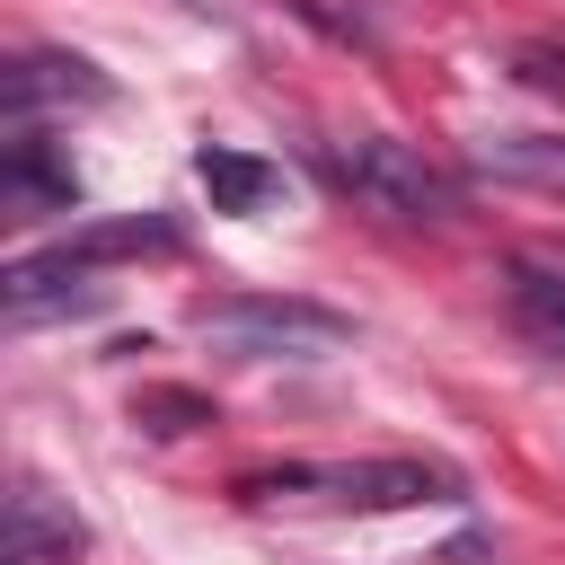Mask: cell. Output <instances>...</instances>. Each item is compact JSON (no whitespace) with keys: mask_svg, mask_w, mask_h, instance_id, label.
Listing matches in <instances>:
<instances>
[{"mask_svg":"<svg viewBox=\"0 0 565 565\" xmlns=\"http://www.w3.org/2000/svg\"><path fill=\"white\" fill-rule=\"evenodd\" d=\"M79 547H88L79 512L53 503V486L18 477V494H9V565H71Z\"/></svg>","mask_w":565,"mask_h":565,"instance_id":"cell-4","label":"cell"},{"mask_svg":"<svg viewBox=\"0 0 565 565\" xmlns=\"http://www.w3.org/2000/svg\"><path fill=\"white\" fill-rule=\"evenodd\" d=\"M494 177H530V185H565V141H539V132H503L477 150Z\"/></svg>","mask_w":565,"mask_h":565,"instance_id":"cell-9","label":"cell"},{"mask_svg":"<svg viewBox=\"0 0 565 565\" xmlns=\"http://www.w3.org/2000/svg\"><path fill=\"white\" fill-rule=\"evenodd\" d=\"M194 327L212 335V344H230V353H327V344H344L353 335V318L344 309H327V300H274V291H247V300H203L194 309Z\"/></svg>","mask_w":565,"mask_h":565,"instance_id":"cell-3","label":"cell"},{"mask_svg":"<svg viewBox=\"0 0 565 565\" xmlns=\"http://www.w3.org/2000/svg\"><path fill=\"white\" fill-rule=\"evenodd\" d=\"M512 318L539 353H565V274L547 265H512Z\"/></svg>","mask_w":565,"mask_h":565,"instance_id":"cell-8","label":"cell"},{"mask_svg":"<svg viewBox=\"0 0 565 565\" xmlns=\"http://www.w3.org/2000/svg\"><path fill=\"white\" fill-rule=\"evenodd\" d=\"M318 168H327L344 194H362L371 212H388V221H450V212H459L450 177H441L415 141H388V132L335 141V150H318Z\"/></svg>","mask_w":565,"mask_h":565,"instance_id":"cell-1","label":"cell"},{"mask_svg":"<svg viewBox=\"0 0 565 565\" xmlns=\"http://www.w3.org/2000/svg\"><path fill=\"white\" fill-rule=\"evenodd\" d=\"M238 494H247V503H274V494H327V503L388 512V503H459V477L433 468V459H362V468H274V477H247Z\"/></svg>","mask_w":565,"mask_h":565,"instance_id":"cell-2","label":"cell"},{"mask_svg":"<svg viewBox=\"0 0 565 565\" xmlns=\"http://www.w3.org/2000/svg\"><path fill=\"white\" fill-rule=\"evenodd\" d=\"M132 415H141L150 433H194V424H212V406H203L194 388H150V397L132 406Z\"/></svg>","mask_w":565,"mask_h":565,"instance_id":"cell-10","label":"cell"},{"mask_svg":"<svg viewBox=\"0 0 565 565\" xmlns=\"http://www.w3.org/2000/svg\"><path fill=\"white\" fill-rule=\"evenodd\" d=\"M0 185H9V212H71V203H79V177H71L62 159H44V132H26V124H18V141H9Z\"/></svg>","mask_w":565,"mask_h":565,"instance_id":"cell-6","label":"cell"},{"mask_svg":"<svg viewBox=\"0 0 565 565\" xmlns=\"http://www.w3.org/2000/svg\"><path fill=\"white\" fill-rule=\"evenodd\" d=\"M0 88H9V115H18V124H26L44 97H88V106L106 97V79H97L79 53H26V62H9V79H0Z\"/></svg>","mask_w":565,"mask_h":565,"instance_id":"cell-7","label":"cell"},{"mask_svg":"<svg viewBox=\"0 0 565 565\" xmlns=\"http://www.w3.org/2000/svg\"><path fill=\"white\" fill-rule=\"evenodd\" d=\"M194 177H203L212 212H265V203L282 194V168L256 159V150H230V141H203V150H194Z\"/></svg>","mask_w":565,"mask_h":565,"instance_id":"cell-5","label":"cell"}]
</instances>
